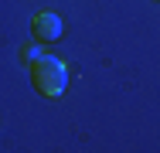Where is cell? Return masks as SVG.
Here are the masks:
<instances>
[{
    "label": "cell",
    "mask_w": 160,
    "mask_h": 153,
    "mask_svg": "<svg viewBox=\"0 0 160 153\" xmlns=\"http://www.w3.org/2000/svg\"><path fill=\"white\" fill-rule=\"evenodd\" d=\"M31 82L44 99H58L68 85V68H65V61L41 55L38 61H31Z\"/></svg>",
    "instance_id": "obj_1"
},
{
    "label": "cell",
    "mask_w": 160,
    "mask_h": 153,
    "mask_svg": "<svg viewBox=\"0 0 160 153\" xmlns=\"http://www.w3.org/2000/svg\"><path fill=\"white\" fill-rule=\"evenodd\" d=\"M157 3H160V0H157Z\"/></svg>",
    "instance_id": "obj_4"
},
{
    "label": "cell",
    "mask_w": 160,
    "mask_h": 153,
    "mask_svg": "<svg viewBox=\"0 0 160 153\" xmlns=\"http://www.w3.org/2000/svg\"><path fill=\"white\" fill-rule=\"evenodd\" d=\"M31 31H34V37H38L41 44H51V41L62 37V21H58L55 14H34Z\"/></svg>",
    "instance_id": "obj_2"
},
{
    "label": "cell",
    "mask_w": 160,
    "mask_h": 153,
    "mask_svg": "<svg viewBox=\"0 0 160 153\" xmlns=\"http://www.w3.org/2000/svg\"><path fill=\"white\" fill-rule=\"evenodd\" d=\"M41 55H44V48H41V44H24V48H21V58L28 61V65H31V61H38Z\"/></svg>",
    "instance_id": "obj_3"
}]
</instances>
